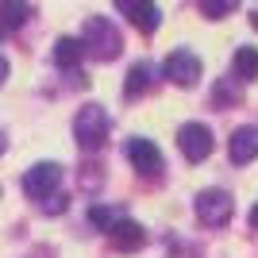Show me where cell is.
Returning a JSON list of instances; mask_svg holds the SVG:
<instances>
[{
  "mask_svg": "<svg viewBox=\"0 0 258 258\" xmlns=\"http://www.w3.org/2000/svg\"><path fill=\"white\" fill-rule=\"evenodd\" d=\"M81 46H85V54H93L97 62H112V58H119V50H123V39H119V31L112 27V20L89 16L85 27H81Z\"/></svg>",
  "mask_w": 258,
  "mask_h": 258,
  "instance_id": "cell-1",
  "label": "cell"
},
{
  "mask_svg": "<svg viewBox=\"0 0 258 258\" xmlns=\"http://www.w3.org/2000/svg\"><path fill=\"white\" fill-rule=\"evenodd\" d=\"M108 127H112V123H108V112H104V108H100V104H85L74 116V139H77V147L89 151V154L100 151L104 139H108Z\"/></svg>",
  "mask_w": 258,
  "mask_h": 258,
  "instance_id": "cell-2",
  "label": "cell"
},
{
  "mask_svg": "<svg viewBox=\"0 0 258 258\" xmlns=\"http://www.w3.org/2000/svg\"><path fill=\"white\" fill-rule=\"evenodd\" d=\"M58 181H62V166L58 162H35L31 170L23 173V193L31 201H43V197L58 193Z\"/></svg>",
  "mask_w": 258,
  "mask_h": 258,
  "instance_id": "cell-3",
  "label": "cell"
},
{
  "mask_svg": "<svg viewBox=\"0 0 258 258\" xmlns=\"http://www.w3.org/2000/svg\"><path fill=\"white\" fill-rule=\"evenodd\" d=\"M235 212V201L224 193V189H205V193L197 197V216H201V224L208 227H224Z\"/></svg>",
  "mask_w": 258,
  "mask_h": 258,
  "instance_id": "cell-4",
  "label": "cell"
},
{
  "mask_svg": "<svg viewBox=\"0 0 258 258\" xmlns=\"http://www.w3.org/2000/svg\"><path fill=\"white\" fill-rule=\"evenodd\" d=\"M166 77H170L177 89H193L201 81V58L193 50H173L166 58Z\"/></svg>",
  "mask_w": 258,
  "mask_h": 258,
  "instance_id": "cell-5",
  "label": "cell"
},
{
  "mask_svg": "<svg viewBox=\"0 0 258 258\" xmlns=\"http://www.w3.org/2000/svg\"><path fill=\"white\" fill-rule=\"evenodd\" d=\"M177 147H181V154L189 162H205L208 154H212V131H208L205 123H185V127L177 131Z\"/></svg>",
  "mask_w": 258,
  "mask_h": 258,
  "instance_id": "cell-6",
  "label": "cell"
},
{
  "mask_svg": "<svg viewBox=\"0 0 258 258\" xmlns=\"http://www.w3.org/2000/svg\"><path fill=\"white\" fill-rule=\"evenodd\" d=\"M127 162H131L139 173H147V177L162 173V151L154 147L151 139H131V143H127Z\"/></svg>",
  "mask_w": 258,
  "mask_h": 258,
  "instance_id": "cell-7",
  "label": "cell"
},
{
  "mask_svg": "<svg viewBox=\"0 0 258 258\" xmlns=\"http://www.w3.org/2000/svg\"><path fill=\"white\" fill-rule=\"evenodd\" d=\"M108 239H112V247H116V250L131 254V250H139L143 243H147V231H143L135 220H127V216H123V220H119V224L108 231Z\"/></svg>",
  "mask_w": 258,
  "mask_h": 258,
  "instance_id": "cell-8",
  "label": "cell"
},
{
  "mask_svg": "<svg viewBox=\"0 0 258 258\" xmlns=\"http://www.w3.org/2000/svg\"><path fill=\"white\" fill-rule=\"evenodd\" d=\"M227 154H231L235 166L254 162L258 158V127H239L235 135H231V143H227Z\"/></svg>",
  "mask_w": 258,
  "mask_h": 258,
  "instance_id": "cell-9",
  "label": "cell"
},
{
  "mask_svg": "<svg viewBox=\"0 0 258 258\" xmlns=\"http://www.w3.org/2000/svg\"><path fill=\"white\" fill-rule=\"evenodd\" d=\"M31 16V4L27 0H0V27L4 31H20Z\"/></svg>",
  "mask_w": 258,
  "mask_h": 258,
  "instance_id": "cell-10",
  "label": "cell"
},
{
  "mask_svg": "<svg viewBox=\"0 0 258 258\" xmlns=\"http://www.w3.org/2000/svg\"><path fill=\"white\" fill-rule=\"evenodd\" d=\"M127 20H131V27H139L143 35H151V31H158V23H162V12L154 8L151 0H139L135 8L127 12Z\"/></svg>",
  "mask_w": 258,
  "mask_h": 258,
  "instance_id": "cell-11",
  "label": "cell"
},
{
  "mask_svg": "<svg viewBox=\"0 0 258 258\" xmlns=\"http://www.w3.org/2000/svg\"><path fill=\"white\" fill-rule=\"evenodd\" d=\"M81 54H85L81 39H58V43H54V66H58V70H77V66H81Z\"/></svg>",
  "mask_w": 258,
  "mask_h": 258,
  "instance_id": "cell-12",
  "label": "cell"
},
{
  "mask_svg": "<svg viewBox=\"0 0 258 258\" xmlns=\"http://www.w3.org/2000/svg\"><path fill=\"white\" fill-rule=\"evenodd\" d=\"M154 85V70L147 62H135L127 70V81H123V93H127V97H139V93H147V89Z\"/></svg>",
  "mask_w": 258,
  "mask_h": 258,
  "instance_id": "cell-13",
  "label": "cell"
},
{
  "mask_svg": "<svg viewBox=\"0 0 258 258\" xmlns=\"http://www.w3.org/2000/svg\"><path fill=\"white\" fill-rule=\"evenodd\" d=\"M235 77H243V81L258 77V46H239L235 50Z\"/></svg>",
  "mask_w": 258,
  "mask_h": 258,
  "instance_id": "cell-14",
  "label": "cell"
},
{
  "mask_svg": "<svg viewBox=\"0 0 258 258\" xmlns=\"http://www.w3.org/2000/svg\"><path fill=\"white\" fill-rule=\"evenodd\" d=\"M89 220L100 227V231H112V227L123 220V208H108V205H93L89 208Z\"/></svg>",
  "mask_w": 258,
  "mask_h": 258,
  "instance_id": "cell-15",
  "label": "cell"
},
{
  "mask_svg": "<svg viewBox=\"0 0 258 258\" xmlns=\"http://www.w3.org/2000/svg\"><path fill=\"white\" fill-rule=\"evenodd\" d=\"M239 8V0H201V16L205 20H224Z\"/></svg>",
  "mask_w": 258,
  "mask_h": 258,
  "instance_id": "cell-16",
  "label": "cell"
},
{
  "mask_svg": "<svg viewBox=\"0 0 258 258\" xmlns=\"http://www.w3.org/2000/svg\"><path fill=\"white\" fill-rule=\"evenodd\" d=\"M43 212H66V197L62 193H50V197H43Z\"/></svg>",
  "mask_w": 258,
  "mask_h": 258,
  "instance_id": "cell-17",
  "label": "cell"
},
{
  "mask_svg": "<svg viewBox=\"0 0 258 258\" xmlns=\"http://www.w3.org/2000/svg\"><path fill=\"white\" fill-rule=\"evenodd\" d=\"M135 4H139V0H116V8H119V12H123V16H127V12H131V8H135Z\"/></svg>",
  "mask_w": 258,
  "mask_h": 258,
  "instance_id": "cell-18",
  "label": "cell"
},
{
  "mask_svg": "<svg viewBox=\"0 0 258 258\" xmlns=\"http://www.w3.org/2000/svg\"><path fill=\"white\" fill-rule=\"evenodd\" d=\"M4 77H8V58H0V85H4Z\"/></svg>",
  "mask_w": 258,
  "mask_h": 258,
  "instance_id": "cell-19",
  "label": "cell"
},
{
  "mask_svg": "<svg viewBox=\"0 0 258 258\" xmlns=\"http://www.w3.org/2000/svg\"><path fill=\"white\" fill-rule=\"evenodd\" d=\"M250 227H254V231H258V205L250 208Z\"/></svg>",
  "mask_w": 258,
  "mask_h": 258,
  "instance_id": "cell-20",
  "label": "cell"
},
{
  "mask_svg": "<svg viewBox=\"0 0 258 258\" xmlns=\"http://www.w3.org/2000/svg\"><path fill=\"white\" fill-rule=\"evenodd\" d=\"M8 151V139H4V131H0V154Z\"/></svg>",
  "mask_w": 258,
  "mask_h": 258,
  "instance_id": "cell-21",
  "label": "cell"
},
{
  "mask_svg": "<svg viewBox=\"0 0 258 258\" xmlns=\"http://www.w3.org/2000/svg\"><path fill=\"white\" fill-rule=\"evenodd\" d=\"M250 23H254V27H258V12H250Z\"/></svg>",
  "mask_w": 258,
  "mask_h": 258,
  "instance_id": "cell-22",
  "label": "cell"
}]
</instances>
